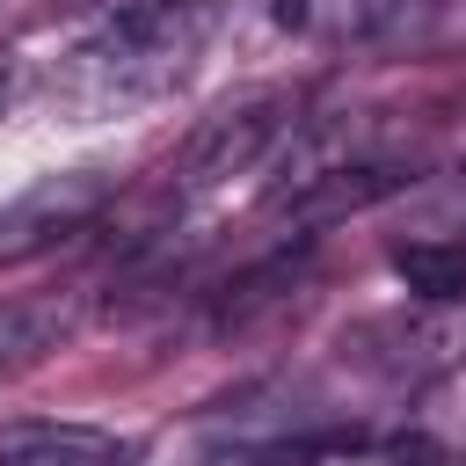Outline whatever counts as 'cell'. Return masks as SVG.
Segmentation results:
<instances>
[{"label": "cell", "mask_w": 466, "mask_h": 466, "mask_svg": "<svg viewBox=\"0 0 466 466\" xmlns=\"http://www.w3.org/2000/svg\"><path fill=\"white\" fill-rule=\"evenodd\" d=\"M204 29H211V7H204V0H146V7H124L95 44H80V51L58 66L51 95H58L66 109H80V124L124 116V109H138V102H160V95L189 73Z\"/></svg>", "instance_id": "obj_1"}, {"label": "cell", "mask_w": 466, "mask_h": 466, "mask_svg": "<svg viewBox=\"0 0 466 466\" xmlns=\"http://www.w3.org/2000/svg\"><path fill=\"white\" fill-rule=\"evenodd\" d=\"M109 189H116L109 167H51V175H36L15 204H0V262H29V255L58 248L66 233H80L109 204Z\"/></svg>", "instance_id": "obj_2"}, {"label": "cell", "mask_w": 466, "mask_h": 466, "mask_svg": "<svg viewBox=\"0 0 466 466\" xmlns=\"http://www.w3.org/2000/svg\"><path fill=\"white\" fill-rule=\"evenodd\" d=\"M284 124H291V95H240L233 109H218L197 138H189V153H182V189H218V182H233V175H248L277 138H284Z\"/></svg>", "instance_id": "obj_3"}, {"label": "cell", "mask_w": 466, "mask_h": 466, "mask_svg": "<svg viewBox=\"0 0 466 466\" xmlns=\"http://www.w3.org/2000/svg\"><path fill=\"white\" fill-rule=\"evenodd\" d=\"M408 182H415L408 160H335V167H313V175H299L291 189H277L269 211H277L284 226H299V233H320V226H342V218L386 204V197L408 189Z\"/></svg>", "instance_id": "obj_4"}, {"label": "cell", "mask_w": 466, "mask_h": 466, "mask_svg": "<svg viewBox=\"0 0 466 466\" xmlns=\"http://www.w3.org/2000/svg\"><path fill=\"white\" fill-rule=\"evenodd\" d=\"M138 451L95 422H0V466H131Z\"/></svg>", "instance_id": "obj_5"}, {"label": "cell", "mask_w": 466, "mask_h": 466, "mask_svg": "<svg viewBox=\"0 0 466 466\" xmlns=\"http://www.w3.org/2000/svg\"><path fill=\"white\" fill-rule=\"evenodd\" d=\"M393 277L422 306H459L466 299V248L459 240H400L393 248Z\"/></svg>", "instance_id": "obj_6"}, {"label": "cell", "mask_w": 466, "mask_h": 466, "mask_svg": "<svg viewBox=\"0 0 466 466\" xmlns=\"http://www.w3.org/2000/svg\"><path fill=\"white\" fill-rule=\"evenodd\" d=\"M66 328H73L66 299H7V306H0V371L36 364L44 350L66 342Z\"/></svg>", "instance_id": "obj_7"}, {"label": "cell", "mask_w": 466, "mask_h": 466, "mask_svg": "<svg viewBox=\"0 0 466 466\" xmlns=\"http://www.w3.org/2000/svg\"><path fill=\"white\" fill-rule=\"evenodd\" d=\"M204 466H277V451L269 444H233V451H211Z\"/></svg>", "instance_id": "obj_8"}, {"label": "cell", "mask_w": 466, "mask_h": 466, "mask_svg": "<svg viewBox=\"0 0 466 466\" xmlns=\"http://www.w3.org/2000/svg\"><path fill=\"white\" fill-rule=\"evenodd\" d=\"M0 109H7V73H0Z\"/></svg>", "instance_id": "obj_9"}]
</instances>
